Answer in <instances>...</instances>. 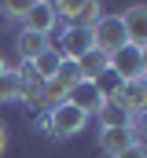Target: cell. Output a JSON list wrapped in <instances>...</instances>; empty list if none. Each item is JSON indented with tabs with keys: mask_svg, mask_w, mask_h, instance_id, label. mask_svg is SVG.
Masks as SVG:
<instances>
[{
	"mask_svg": "<svg viewBox=\"0 0 147 158\" xmlns=\"http://www.w3.org/2000/svg\"><path fill=\"white\" fill-rule=\"evenodd\" d=\"M107 70L121 81V85H125V81H144L147 77V55L140 48H132V44H121L114 55H107Z\"/></svg>",
	"mask_w": 147,
	"mask_h": 158,
	"instance_id": "1",
	"label": "cell"
},
{
	"mask_svg": "<svg viewBox=\"0 0 147 158\" xmlns=\"http://www.w3.org/2000/svg\"><path fill=\"white\" fill-rule=\"evenodd\" d=\"M85 125H88V118H85L77 107H70V103H63V107H55V110H48V114L40 118V129H44L48 136H55V140L77 136Z\"/></svg>",
	"mask_w": 147,
	"mask_h": 158,
	"instance_id": "2",
	"label": "cell"
},
{
	"mask_svg": "<svg viewBox=\"0 0 147 158\" xmlns=\"http://www.w3.org/2000/svg\"><path fill=\"white\" fill-rule=\"evenodd\" d=\"M121 44H125L121 15H99V19H96V26H92V48H96V52H103V55H114Z\"/></svg>",
	"mask_w": 147,
	"mask_h": 158,
	"instance_id": "3",
	"label": "cell"
},
{
	"mask_svg": "<svg viewBox=\"0 0 147 158\" xmlns=\"http://www.w3.org/2000/svg\"><path fill=\"white\" fill-rule=\"evenodd\" d=\"M63 59H81L85 52H92V26H63V37L55 48Z\"/></svg>",
	"mask_w": 147,
	"mask_h": 158,
	"instance_id": "4",
	"label": "cell"
},
{
	"mask_svg": "<svg viewBox=\"0 0 147 158\" xmlns=\"http://www.w3.org/2000/svg\"><path fill=\"white\" fill-rule=\"evenodd\" d=\"M121 30H125V44L132 48H147V7L144 4H132L125 15H121Z\"/></svg>",
	"mask_w": 147,
	"mask_h": 158,
	"instance_id": "5",
	"label": "cell"
},
{
	"mask_svg": "<svg viewBox=\"0 0 147 158\" xmlns=\"http://www.w3.org/2000/svg\"><path fill=\"white\" fill-rule=\"evenodd\" d=\"M26 30L30 33H40V37H52V30L59 26V19H55V7L48 4V0H33L30 7H26Z\"/></svg>",
	"mask_w": 147,
	"mask_h": 158,
	"instance_id": "6",
	"label": "cell"
},
{
	"mask_svg": "<svg viewBox=\"0 0 147 158\" xmlns=\"http://www.w3.org/2000/svg\"><path fill=\"white\" fill-rule=\"evenodd\" d=\"M110 99H118V103L125 107V114L136 121L147 110V81H125V85L118 88V96H110Z\"/></svg>",
	"mask_w": 147,
	"mask_h": 158,
	"instance_id": "7",
	"label": "cell"
},
{
	"mask_svg": "<svg viewBox=\"0 0 147 158\" xmlns=\"http://www.w3.org/2000/svg\"><path fill=\"white\" fill-rule=\"evenodd\" d=\"M132 143H140V129H136V125H125V129H103V132H99V147H103L107 158L129 151Z\"/></svg>",
	"mask_w": 147,
	"mask_h": 158,
	"instance_id": "8",
	"label": "cell"
},
{
	"mask_svg": "<svg viewBox=\"0 0 147 158\" xmlns=\"http://www.w3.org/2000/svg\"><path fill=\"white\" fill-rule=\"evenodd\" d=\"M66 103H70V107H77V110L88 118V114H96V110L103 107V96H99V88H96L92 81H81L77 88H70V92H66Z\"/></svg>",
	"mask_w": 147,
	"mask_h": 158,
	"instance_id": "9",
	"label": "cell"
},
{
	"mask_svg": "<svg viewBox=\"0 0 147 158\" xmlns=\"http://www.w3.org/2000/svg\"><path fill=\"white\" fill-rule=\"evenodd\" d=\"M15 48H19V55H22V63H33L40 52H48L52 48V40L40 37V33H30V30H22L19 40H15Z\"/></svg>",
	"mask_w": 147,
	"mask_h": 158,
	"instance_id": "10",
	"label": "cell"
},
{
	"mask_svg": "<svg viewBox=\"0 0 147 158\" xmlns=\"http://www.w3.org/2000/svg\"><path fill=\"white\" fill-rule=\"evenodd\" d=\"M96 118L103 121V129H125V125H132V118L125 114V107L118 99H103V107L96 110Z\"/></svg>",
	"mask_w": 147,
	"mask_h": 158,
	"instance_id": "11",
	"label": "cell"
},
{
	"mask_svg": "<svg viewBox=\"0 0 147 158\" xmlns=\"http://www.w3.org/2000/svg\"><path fill=\"white\" fill-rule=\"evenodd\" d=\"M74 63H77V70H81V77H85V81H96L99 74H107V55H103V52H96V48H92V52H85V55H81V59H74Z\"/></svg>",
	"mask_w": 147,
	"mask_h": 158,
	"instance_id": "12",
	"label": "cell"
},
{
	"mask_svg": "<svg viewBox=\"0 0 147 158\" xmlns=\"http://www.w3.org/2000/svg\"><path fill=\"white\" fill-rule=\"evenodd\" d=\"M52 81H55V85H59L63 92H70V88H77V85H81L85 77H81V70H77V63H74V59H63Z\"/></svg>",
	"mask_w": 147,
	"mask_h": 158,
	"instance_id": "13",
	"label": "cell"
},
{
	"mask_svg": "<svg viewBox=\"0 0 147 158\" xmlns=\"http://www.w3.org/2000/svg\"><path fill=\"white\" fill-rule=\"evenodd\" d=\"M22 99V81H19V74L7 66L4 74H0V103H19Z\"/></svg>",
	"mask_w": 147,
	"mask_h": 158,
	"instance_id": "14",
	"label": "cell"
},
{
	"mask_svg": "<svg viewBox=\"0 0 147 158\" xmlns=\"http://www.w3.org/2000/svg\"><path fill=\"white\" fill-rule=\"evenodd\" d=\"M59 63H63V55H59L55 48H48V52H40V55H37L30 66H33L44 81H52V77H55V70H59Z\"/></svg>",
	"mask_w": 147,
	"mask_h": 158,
	"instance_id": "15",
	"label": "cell"
},
{
	"mask_svg": "<svg viewBox=\"0 0 147 158\" xmlns=\"http://www.w3.org/2000/svg\"><path fill=\"white\" fill-rule=\"evenodd\" d=\"M26 7H30V4H11V0H7L0 11H4V15H11V19H26Z\"/></svg>",
	"mask_w": 147,
	"mask_h": 158,
	"instance_id": "16",
	"label": "cell"
},
{
	"mask_svg": "<svg viewBox=\"0 0 147 158\" xmlns=\"http://www.w3.org/2000/svg\"><path fill=\"white\" fill-rule=\"evenodd\" d=\"M114 158H147V151H144V143H132L129 151H121V155H114Z\"/></svg>",
	"mask_w": 147,
	"mask_h": 158,
	"instance_id": "17",
	"label": "cell"
},
{
	"mask_svg": "<svg viewBox=\"0 0 147 158\" xmlns=\"http://www.w3.org/2000/svg\"><path fill=\"white\" fill-rule=\"evenodd\" d=\"M4 143H7V132H4V125H0V155H4Z\"/></svg>",
	"mask_w": 147,
	"mask_h": 158,
	"instance_id": "18",
	"label": "cell"
},
{
	"mask_svg": "<svg viewBox=\"0 0 147 158\" xmlns=\"http://www.w3.org/2000/svg\"><path fill=\"white\" fill-rule=\"evenodd\" d=\"M4 70H7V59H4V55H0V74H4Z\"/></svg>",
	"mask_w": 147,
	"mask_h": 158,
	"instance_id": "19",
	"label": "cell"
}]
</instances>
